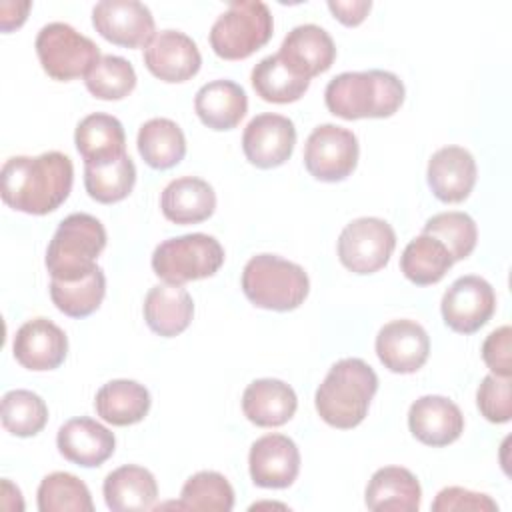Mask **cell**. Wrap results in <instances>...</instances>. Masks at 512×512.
<instances>
[{
    "label": "cell",
    "instance_id": "cell-11",
    "mask_svg": "<svg viewBox=\"0 0 512 512\" xmlns=\"http://www.w3.org/2000/svg\"><path fill=\"white\" fill-rule=\"evenodd\" d=\"M96 32L124 48H146L156 36L154 16L138 0H102L92 10Z\"/></svg>",
    "mask_w": 512,
    "mask_h": 512
},
{
    "label": "cell",
    "instance_id": "cell-33",
    "mask_svg": "<svg viewBox=\"0 0 512 512\" xmlns=\"http://www.w3.org/2000/svg\"><path fill=\"white\" fill-rule=\"evenodd\" d=\"M106 294V278L100 266L78 280H52L50 298L70 318H86L96 312Z\"/></svg>",
    "mask_w": 512,
    "mask_h": 512
},
{
    "label": "cell",
    "instance_id": "cell-2",
    "mask_svg": "<svg viewBox=\"0 0 512 512\" xmlns=\"http://www.w3.org/2000/svg\"><path fill=\"white\" fill-rule=\"evenodd\" d=\"M376 390L378 376L362 358H342L316 388V412L326 424L350 430L366 418Z\"/></svg>",
    "mask_w": 512,
    "mask_h": 512
},
{
    "label": "cell",
    "instance_id": "cell-27",
    "mask_svg": "<svg viewBox=\"0 0 512 512\" xmlns=\"http://www.w3.org/2000/svg\"><path fill=\"white\" fill-rule=\"evenodd\" d=\"M194 110L208 128L232 130L246 116L248 96L232 80H212L196 92Z\"/></svg>",
    "mask_w": 512,
    "mask_h": 512
},
{
    "label": "cell",
    "instance_id": "cell-29",
    "mask_svg": "<svg viewBox=\"0 0 512 512\" xmlns=\"http://www.w3.org/2000/svg\"><path fill=\"white\" fill-rule=\"evenodd\" d=\"M94 408L104 422L130 426L148 414L150 392L136 380H110L96 392Z\"/></svg>",
    "mask_w": 512,
    "mask_h": 512
},
{
    "label": "cell",
    "instance_id": "cell-37",
    "mask_svg": "<svg viewBox=\"0 0 512 512\" xmlns=\"http://www.w3.org/2000/svg\"><path fill=\"white\" fill-rule=\"evenodd\" d=\"M2 426L20 438L38 434L48 422L46 402L32 390H10L2 398Z\"/></svg>",
    "mask_w": 512,
    "mask_h": 512
},
{
    "label": "cell",
    "instance_id": "cell-35",
    "mask_svg": "<svg viewBox=\"0 0 512 512\" xmlns=\"http://www.w3.org/2000/svg\"><path fill=\"white\" fill-rule=\"evenodd\" d=\"M40 512H92L88 486L70 472H52L38 486Z\"/></svg>",
    "mask_w": 512,
    "mask_h": 512
},
{
    "label": "cell",
    "instance_id": "cell-15",
    "mask_svg": "<svg viewBox=\"0 0 512 512\" xmlns=\"http://www.w3.org/2000/svg\"><path fill=\"white\" fill-rule=\"evenodd\" d=\"M202 64L196 42L180 30H160L144 48V66L162 82H186Z\"/></svg>",
    "mask_w": 512,
    "mask_h": 512
},
{
    "label": "cell",
    "instance_id": "cell-20",
    "mask_svg": "<svg viewBox=\"0 0 512 512\" xmlns=\"http://www.w3.org/2000/svg\"><path fill=\"white\" fill-rule=\"evenodd\" d=\"M278 56L292 72L310 80L332 66L336 46L324 28L316 24H300L286 34Z\"/></svg>",
    "mask_w": 512,
    "mask_h": 512
},
{
    "label": "cell",
    "instance_id": "cell-34",
    "mask_svg": "<svg viewBox=\"0 0 512 512\" xmlns=\"http://www.w3.org/2000/svg\"><path fill=\"white\" fill-rule=\"evenodd\" d=\"M250 80L256 94L262 100L274 102V104L296 102L304 96V92L310 86V80L292 72L278 54L262 58L252 68Z\"/></svg>",
    "mask_w": 512,
    "mask_h": 512
},
{
    "label": "cell",
    "instance_id": "cell-16",
    "mask_svg": "<svg viewBox=\"0 0 512 512\" xmlns=\"http://www.w3.org/2000/svg\"><path fill=\"white\" fill-rule=\"evenodd\" d=\"M248 466L256 486L288 488L300 472V452L292 438L284 434H266L252 444Z\"/></svg>",
    "mask_w": 512,
    "mask_h": 512
},
{
    "label": "cell",
    "instance_id": "cell-18",
    "mask_svg": "<svg viewBox=\"0 0 512 512\" xmlns=\"http://www.w3.org/2000/svg\"><path fill=\"white\" fill-rule=\"evenodd\" d=\"M408 428L426 446H448L464 432V416L450 398L428 394L412 402Z\"/></svg>",
    "mask_w": 512,
    "mask_h": 512
},
{
    "label": "cell",
    "instance_id": "cell-7",
    "mask_svg": "<svg viewBox=\"0 0 512 512\" xmlns=\"http://www.w3.org/2000/svg\"><path fill=\"white\" fill-rule=\"evenodd\" d=\"M224 264V248L214 236L194 232L168 238L152 252V270L166 284L182 286L216 274Z\"/></svg>",
    "mask_w": 512,
    "mask_h": 512
},
{
    "label": "cell",
    "instance_id": "cell-1",
    "mask_svg": "<svg viewBox=\"0 0 512 512\" xmlns=\"http://www.w3.org/2000/svg\"><path fill=\"white\" fill-rule=\"evenodd\" d=\"M72 182L74 166L62 152L12 156L0 172V194L10 208L42 216L54 212L68 198Z\"/></svg>",
    "mask_w": 512,
    "mask_h": 512
},
{
    "label": "cell",
    "instance_id": "cell-25",
    "mask_svg": "<svg viewBox=\"0 0 512 512\" xmlns=\"http://www.w3.org/2000/svg\"><path fill=\"white\" fill-rule=\"evenodd\" d=\"M160 208L174 224H198L214 214L216 194L206 180L182 176L162 190Z\"/></svg>",
    "mask_w": 512,
    "mask_h": 512
},
{
    "label": "cell",
    "instance_id": "cell-19",
    "mask_svg": "<svg viewBox=\"0 0 512 512\" xmlns=\"http://www.w3.org/2000/svg\"><path fill=\"white\" fill-rule=\"evenodd\" d=\"M426 176L438 200L456 204L466 200L476 184V160L462 146H444L428 160Z\"/></svg>",
    "mask_w": 512,
    "mask_h": 512
},
{
    "label": "cell",
    "instance_id": "cell-32",
    "mask_svg": "<svg viewBox=\"0 0 512 512\" xmlns=\"http://www.w3.org/2000/svg\"><path fill=\"white\" fill-rule=\"evenodd\" d=\"M452 264L454 260L446 246L428 234H420L410 240L400 258L402 274L418 286L440 282Z\"/></svg>",
    "mask_w": 512,
    "mask_h": 512
},
{
    "label": "cell",
    "instance_id": "cell-14",
    "mask_svg": "<svg viewBox=\"0 0 512 512\" xmlns=\"http://www.w3.org/2000/svg\"><path fill=\"white\" fill-rule=\"evenodd\" d=\"M376 354L390 372L412 374L428 360V332L414 320H392L384 324L376 336Z\"/></svg>",
    "mask_w": 512,
    "mask_h": 512
},
{
    "label": "cell",
    "instance_id": "cell-10",
    "mask_svg": "<svg viewBox=\"0 0 512 512\" xmlns=\"http://www.w3.org/2000/svg\"><path fill=\"white\" fill-rule=\"evenodd\" d=\"M358 152V140L352 130L320 124L306 140L304 166L320 182H340L354 172Z\"/></svg>",
    "mask_w": 512,
    "mask_h": 512
},
{
    "label": "cell",
    "instance_id": "cell-21",
    "mask_svg": "<svg viewBox=\"0 0 512 512\" xmlns=\"http://www.w3.org/2000/svg\"><path fill=\"white\" fill-rule=\"evenodd\" d=\"M56 444L66 460L84 468H94L114 454L116 438L100 422L80 416L60 426Z\"/></svg>",
    "mask_w": 512,
    "mask_h": 512
},
{
    "label": "cell",
    "instance_id": "cell-8",
    "mask_svg": "<svg viewBox=\"0 0 512 512\" xmlns=\"http://www.w3.org/2000/svg\"><path fill=\"white\" fill-rule=\"evenodd\" d=\"M36 54L42 70L54 80L86 76L100 60V48L76 28L64 22H50L36 36Z\"/></svg>",
    "mask_w": 512,
    "mask_h": 512
},
{
    "label": "cell",
    "instance_id": "cell-31",
    "mask_svg": "<svg viewBox=\"0 0 512 512\" xmlns=\"http://www.w3.org/2000/svg\"><path fill=\"white\" fill-rule=\"evenodd\" d=\"M136 182V166L128 154L104 162L84 164V186L90 198L100 204L124 200Z\"/></svg>",
    "mask_w": 512,
    "mask_h": 512
},
{
    "label": "cell",
    "instance_id": "cell-42",
    "mask_svg": "<svg viewBox=\"0 0 512 512\" xmlns=\"http://www.w3.org/2000/svg\"><path fill=\"white\" fill-rule=\"evenodd\" d=\"M512 330L510 326H500L492 330L482 344V360L498 376L512 374Z\"/></svg>",
    "mask_w": 512,
    "mask_h": 512
},
{
    "label": "cell",
    "instance_id": "cell-3",
    "mask_svg": "<svg viewBox=\"0 0 512 512\" xmlns=\"http://www.w3.org/2000/svg\"><path fill=\"white\" fill-rule=\"evenodd\" d=\"M326 108L344 120L388 118L404 102L402 80L386 70L342 72L324 90Z\"/></svg>",
    "mask_w": 512,
    "mask_h": 512
},
{
    "label": "cell",
    "instance_id": "cell-9",
    "mask_svg": "<svg viewBox=\"0 0 512 512\" xmlns=\"http://www.w3.org/2000/svg\"><path fill=\"white\" fill-rule=\"evenodd\" d=\"M396 248L394 228L374 216L356 218L338 238V258L354 274H374L384 268Z\"/></svg>",
    "mask_w": 512,
    "mask_h": 512
},
{
    "label": "cell",
    "instance_id": "cell-24",
    "mask_svg": "<svg viewBox=\"0 0 512 512\" xmlns=\"http://www.w3.org/2000/svg\"><path fill=\"white\" fill-rule=\"evenodd\" d=\"M142 310L144 320L154 334L172 338L190 326L194 302L186 288L164 282L148 290Z\"/></svg>",
    "mask_w": 512,
    "mask_h": 512
},
{
    "label": "cell",
    "instance_id": "cell-5",
    "mask_svg": "<svg viewBox=\"0 0 512 512\" xmlns=\"http://www.w3.org/2000/svg\"><path fill=\"white\" fill-rule=\"evenodd\" d=\"M106 246L102 222L86 212L66 216L56 228L48 250L46 268L52 280H78L90 274L98 264L96 258Z\"/></svg>",
    "mask_w": 512,
    "mask_h": 512
},
{
    "label": "cell",
    "instance_id": "cell-26",
    "mask_svg": "<svg viewBox=\"0 0 512 512\" xmlns=\"http://www.w3.org/2000/svg\"><path fill=\"white\" fill-rule=\"evenodd\" d=\"M102 492L112 512H142L154 508L158 484L150 470L126 464L106 476Z\"/></svg>",
    "mask_w": 512,
    "mask_h": 512
},
{
    "label": "cell",
    "instance_id": "cell-22",
    "mask_svg": "<svg viewBox=\"0 0 512 512\" xmlns=\"http://www.w3.org/2000/svg\"><path fill=\"white\" fill-rule=\"evenodd\" d=\"M298 406L296 392L282 380L260 378L246 386L242 394L244 416L260 428H276L286 424Z\"/></svg>",
    "mask_w": 512,
    "mask_h": 512
},
{
    "label": "cell",
    "instance_id": "cell-38",
    "mask_svg": "<svg viewBox=\"0 0 512 512\" xmlns=\"http://www.w3.org/2000/svg\"><path fill=\"white\" fill-rule=\"evenodd\" d=\"M86 88L100 100H122L136 86L134 66L122 56H100L92 70L84 76Z\"/></svg>",
    "mask_w": 512,
    "mask_h": 512
},
{
    "label": "cell",
    "instance_id": "cell-17",
    "mask_svg": "<svg viewBox=\"0 0 512 512\" xmlns=\"http://www.w3.org/2000/svg\"><path fill=\"white\" fill-rule=\"evenodd\" d=\"M12 350L14 358L28 370H54L66 360L68 338L52 320L32 318L16 330Z\"/></svg>",
    "mask_w": 512,
    "mask_h": 512
},
{
    "label": "cell",
    "instance_id": "cell-13",
    "mask_svg": "<svg viewBox=\"0 0 512 512\" xmlns=\"http://www.w3.org/2000/svg\"><path fill=\"white\" fill-rule=\"evenodd\" d=\"M296 144L294 122L282 114L254 116L242 134V150L256 168H276L284 164Z\"/></svg>",
    "mask_w": 512,
    "mask_h": 512
},
{
    "label": "cell",
    "instance_id": "cell-30",
    "mask_svg": "<svg viewBox=\"0 0 512 512\" xmlns=\"http://www.w3.org/2000/svg\"><path fill=\"white\" fill-rule=\"evenodd\" d=\"M138 152L154 170L176 166L186 154V138L182 128L170 118H152L138 130Z\"/></svg>",
    "mask_w": 512,
    "mask_h": 512
},
{
    "label": "cell",
    "instance_id": "cell-43",
    "mask_svg": "<svg viewBox=\"0 0 512 512\" xmlns=\"http://www.w3.org/2000/svg\"><path fill=\"white\" fill-rule=\"evenodd\" d=\"M328 8L344 26H358L370 12L372 2L370 0H352V2L350 0L348 2L330 0Z\"/></svg>",
    "mask_w": 512,
    "mask_h": 512
},
{
    "label": "cell",
    "instance_id": "cell-12",
    "mask_svg": "<svg viewBox=\"0 0 512 512\" xmlns=\"http://www.w3.org/2000/svg\"><path fill=\"white\" fill-rule=\"evenodd\" d=\"M440 310L448 328L460 334H474L496 310L494 288L480 276H460L444 292Z\"/></svg>",
    "mask_w": 512,
    "mask_h": 512
},
{
    "label": "cell",
    "instance_id": "cell-40",
    "mask_svg": "<svg viewBox=\"0 0 512 512\" xmlns=\"http://www.w3.org/2000/svg\"><path fill=\"white\" fill-rule=\"evenodd\" d=\"M476 404L480 414L494 424H504L512 416L510 376L488 374L476 392Z\"/></svg>",
    "mask_w": 512,
    "mask_h": 512
},
{
    "label": "cell",
    "instance_id": "cell-41",
    "mask_svg": "<svg viewBox=\"0 0 512 512\" xmlns=\"http://www.w3.org/2000/svg\"><path fill=\"white\" fill-rule=\"evenodd\" d=\"M434 512H452V510H474V512H496L498 504L482 492H472L468 488L460 486H448L442 488L434 502H432Z\"/></svg>",
    "mask_w": 512,
    "mask_h": 512
},
{
    "label": "cell",
    "instance_id": "cell-23",
    "mask_svg": "<svg viewBox=\"0 0 512 512\" xmlns=\"http://www.w3.org/2000/svg\"><path fill=\"white\" fill-rule=\"evenodd\" d=\"M364 496L366 506L374 512H416L422 488L408 468L384 466L372 474Z\"/></svg>",
    "mask_w": 512,
    "mask_h": 512
},
{
    "label": "cell",
    "instance_id": "cell-39",
    "mask_svg": "<svg viewBox=\"0 0 512 512\" xmlns=\"http://www.w3.org/2000/svg\"><path fill=\"white\" fill-rule=\"evenodd\" d=\"M422 234L434 236L450 252L452 260H464L472 254L478 230L476 222L464 212H440L426 220Z\"/></svg>",
    "mask_w": 512,
    "mask_h": 512
},
{
    "label": "cell",
    "instance_id": "cell-28",
    "mask_svg": "<svg viewBox=\"0 0 512 512\" xmlns=\"http://www.w3.org/2000/svg\"><path fill=\"white\" fill-rule=\"evenodd\" d=\"M74 144L84 164L104 162L126 154V134L118 118L96 112L82 118L74 132Z\"/></svg>",
    "mask_w": 512,
    "mask_h": 512
},
{
    "label": "cell",
    "instance_id": "cell-6",
    "mask_svg": "<svg viewBox=\"0 0 512 512\" xmlns=\"http://www.w3.org/2000/svg\"><path fill=\"white\" fill-rule=\"evenodd\" d=\"M274 30L270 8L260 0H234L210 28V46L224 60H244L260 50Z\"/></svg>",
    "mask_w": 512,
    "mask_h": 512
},
{
    "label": "cell",
    "instance_id": "cell-4",
    "mask_svg": "<svg viewBox=\"0 0 512 512\" xmlns=\"http://www.w3.org/2000/svg\"><path fill=\"white\" fill-rule=\"evenodd\" d=\"M242 290L258 308L288 312L306 300L310 280L296 262L274 254H256L242 270Z\"/></svg>",
    "mask_w": 512,
    "mask_h": 512
},
{
    "label": "cell",
    "instance_id": "cell-36",
    "mask_svg": "<svg viewBox=\"0 0 512 512\" xmlns=\"http://www.w3.org/2000/svg\"><path fill=\"white\" fill-rule=\"evenodd\" d=\"M176 508L228 512L234 508V488L218 472H196L184 482Z\"/></svg>",
    "mask_w": 512,
    "mask_h": 512
},
{
    "label": "cell",
    "instance_id": "cell-44",
    "mask_svg": "<svg viewBox=\"0 0 512 512\" xmlns=\"http://www.w3.org/2000/svg\"><path fill=\"white\" fill-rule=\"evenodd\" d=\"M30 2H2L0 4V28L4 32H10L12 28H18L30 10Z\"/></svg>",
    "mask_w": 512,
    "mask_h": 512
}]
</instances>
